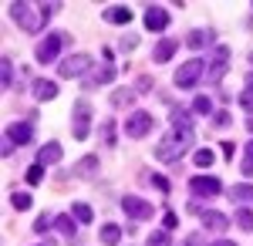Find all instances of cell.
Masks as SVG:
<instances>
[{"label":"cell","mask_w":253,"mask_h":246,"mask_svg":"<svg viewBox=\"0 0 253 246\" xmlns=\"http://www.w3.org/2000/svg\"><path fill=\"white\" fill-rule=\"evenodd\" d=\"M71 216H75L78 223H91V219H95V212H91L88 203H75V206H71Z\"/></svg>","instance_id":"cell-28"},{"label":"cell","mask_w":253,"mask_h":246,"mask_svg":"<svg viewBox=\"0 0 253 246\" xmlns=\"http://www.w3.org/2000/svg\"><path fill=\"white\" fill-rule=\"evenodd\" d=\"M226 68H230V47H223V44H219V47H210V68H206V78L216 84L219 78L226 75Z\"/></svg>","instance_id":"cell-6"},{"label":"cell","mask_w":253,"mask_h":246,"mask_svg":"<svg viewBox=\"0 0 253 246\" xmlns=\"http://www.w3.org/2000/svg\"><path fill=\"white\" fill-rule=\"evenodd\" d=\"M203 226L210 229L213 236H223V233L230 229V219H226L223 212H213V209H210V212H203Z\"/></svg>","instance_id":"cell-14"},{"label":"cell","mask_w":253,"mask_h":246,"mask_svg":"<svg viewBox=\"0 0 253 246\" xmlns=\"http://www.w3.org/2000/svg\"><path fill=\"white\" fill-rule=\"evenodd\" d=\"M149 186H156L159 192H169V179H162V175H149Z\"/></svg>","instance_id":"cell-38"},{"label":"cell","mask_w":253,"mask_h":246,"mask_svg":"<svg viewBox=\"0 0 253 246\" xmlns=\"http://www.w3.org/2000/svg\"><path fill=\"white\" fill-rule=\"evenodd\" d=\"M210 44H216L213 27H199V31H189V34H186V47H193V51H206Z\"/></svg>","instance_id":"cell-12"},{"label":"cell","mask_w":253,"mask_h":246,"mask_svg":"<svg viewBox=\"0 0 253 246\" xmlns=\"http://www.w3.org/2000/svg\"><path fill=\"white\" fill-rule=\"evenodd\" d=\"M243 91H253V71L247 75V88H243Z\"/></svg>","instance_id":"cell-46"},{"label":"cell","mask_w":253,"mask_h":246,"mask_svg":"<svg viewBox=\"0 0 253 246\" xmlns=\"http://www.w3.org/2000/svg\"><path fill=\"white\" fill-rule=\"evenodd\" d=\"M14 149H17V145H14L10 138H3V155H14Z\"/></svg>","instance_id":"cell-43"},{"label":"cell","mask_w":253,"mask_h":246,"mask_svg":"<svg viewBox=\"0 0 253 246\" xmlns=\"http://www.w3.org/2000/svg\"><path fill=\"white\" fill-rule=\"evenodd\" d=\"M193 162L199 165V169H210L216 162V152L213 149H196V155H193Z\"/></svg>","instance_id":"cell-26"},{"label":"cell","mask_w":253,"mask_h":246,"mask_svg":"<svg viewBox=\"0 0 253 246\" xmlns=\"http://www.w3.org/2000/svg\"><path fill=\"white\" fill-rule=\"evenodd\" d=\"M0 84H3V88H10V84H14V61H10V57H3V61H0Z\"/></svg>","instance_id":"cell-27"},{"label":"cell","mask_w":253,"mask_h":246,"mask_svg":"<svg viewBox=\"0 0 253 246\" xmlns=\"http://www.w3.org/2000/svg\"><path fill=\"white\" fill-rule=\"evenodd\" d=\"M118 240H122V229H118L115 223H105V226H101V243L105 246H118Z\"/></svg>","instance_id":"cell-24"},{"label":"cell","mask_w":253,"mask_h":246,"mask_svg":"<svg viewBox=\"0 0 253 246\" xmlns=\"http://www.w3.org/2000/svg\"><path fill=\"white\" fill-rule=\"evenodd\" d=\"M213 112V101H210V98L206 95H199V98H193V115H203V118H206V115Z\"/></svg>","instance_id":"cell-30"},{"label":"cell","mask_w":253,"mask_h":246,"mask_svg":"<svg viewBox=\"0 0 253 246\" xmlns=\"http://www.w3.org/2000/svg\"><path fill=\"white\" fill-rule=\"evenodd\" d=\"M152 88V78H138V91H149Z\"/></svg>","instance_id":"cell-42"},{"label":"cell","mask_w":253,"mask_h":246,"mask_svg":"<svg viewBox=\"0 0 253 246\" xmlns=\"http://www.w3.org/2000/svg\"><path fill=\"white\" fill-rule=\"evenodd\" d=\"M166 27H169V14H166V7L149 3V7H145V31L159 34V31H166Z\"/></svg>","instance_id":"cell-11"},{"label":"cell","mask_w":253,"mask_h":246,"mask_svg":"<svg viewBox=\"0 0 253 246\" xmlns=\"http://www.w3.org/2000/svg\"><path fill=\"white\" fill-rule=\"evenodd\" d=\"M213 125H219V128H230V112H216V115H213Z\"/></svg>","instance_id":"cell-39"},{"label":"cell","mask_w":253,"mask_h":246,"mask_svg":"<svg viewBox=\"0 0 253 246\" xmlns=\"http://www.w3.org/2000/svg\"><path fill=\"white\" fill-rule=\"evenodd\" d=\"M189 145H193V128H175V125H172L169 132L162 135V142L156 145V159H159V162H166V165H172Z\"/></svg>","instance_id":"cell-2"},{"label":"cell","mask_w":253,"mask_h":246,"mask_svg":"<svg viewBox=\"0 0 253 246\" xmlns=\"http://www.w3.org/2000/svg\"><path fill=\"white\" fill-rule=\"evenodd\" d=\"M132 101H135V91H132V88H115V91H112V105H115V108H128Z\"/></svg>","instance_id":"cell-23"},{"label":"cell","mask_w":253,"mask_h":246,"mask_svg":"<svg viewBox=\"0 0 253 246\" xmlns=\"http://www.w3.org/2000/svg\"><path fill=\"white\" fill-rule=\"evenodd\" d=\"M115 122H112V118H105V122H101V142H105V145H115Z\"/></svg>","instance_id":"cell-31"},{"label":"cell","mask_w":253,"mask_h":246,"mask_svg":"<svg viewBox=\"0 0 253 246\" xmlns=\"http://www.w3.org/2000/svg\"><path fill=\"white\" fill-rule=\"evenodd\" d=\"M250 61H253V54H250Z\"/></svg>","instance_id":"cell-49"},{"label":"cell","mask_w":253,"mask_h":246,"mask_svg":"<svg viewBox=\"0 0 253 246\" xmlns=\"http://www.w3.org/2000/svg\"><path fill=\"white\" fill-rule=\"evenodd\" d=\"M175 47H179V44H175V41L162 38V41H159V44H156V47H152V61H156V64H166V61H172Z\"/></svg>","instance_id":"cell-17"},{"label":"cell","mask_w":253,"mask_h":246,"mask_svg":"<svg viewBox=\"0 0 253 246\" xmlns=\"http://www.w3.org/2000/svg\"><path fill=\"white\" fill-rule=\"evenodd\" d=\"M236 226L253 233V209H236Z\"/></svg>","instance_id":"cell-29"},{"label":"cell","mask_w":253,"mask_h":246,"mask_svg":"<svg viewBox=\"0 0 253 246\" xmlns=\"http://www.w3.org/2000/svg\"><path fill=\"white\" fill-rule=\"evenodd\" d=\"M41 179H44V165H38V162H34V165L27 169V182H41Z\"/></svg>","instance_id":"cell-35"},{"label":"cell","mask_w":253,"mask_h":246,"mask_svg":"<svg viewBox=\"0 0 253 246\" xmlns=\"http://www.w3.org/2000/svg\"><path fill=\"white\" fill-rule=\"evenodd\" d=\"M54 229H58L61 236H68V243H78V240H81V236H78V226H75V216H68V212L54 219Z\"/></svg>","instance_id":"cell-15"},{"label":"cell","mask_w":253,"mask_h":246,"mask_svg":"<svg viewBox=\"0 0 253 246\" xmlns=\"http://www.w3.org/2000/svg\"><path fill=\"white\" fill-rule=\"evenodd\" d=\"M88 71H91V57H88V54H71V57H64V61L58 64V75L61 78H71V81H75V78L84 81Z\"/></svg>","instance_id":"cell-4"},{"label":"cell","mask_w":253,"mask_h":246,"mask_svg":"<svg viewBox=\"0 0 253 246\" xmlns=\"http://www.w3.org/2000/svg\"><path fill=\"white\" fill-rule=\"evenodd\" d=\"M115 75H118L115 68H112V64H105L101 71H95L91 78H84L81 84H84V88H98V84H112V81H115Z\"/></svg>","instance_id":"cell-18"},{"label":"cell","mask_w":253,"mask_h":246,"mask_svg":"<svg viewBox=\"0 0 253 246\" xmlns=\"http://www.w3.org/2000/svg\"><path fill=\"white\" fill-rule=\"evenodd\" d=\"M71 135L84 142L91 135V105L88 101H75V118H71Z\"/></svg>","instance_id":"cell-5"},{"label":"cell","mask_w":253,"mask_h":246,"mask_svg":"<svg viewBox=\"0 0 253 246\" xmlns=\"http://www.w3.org/2000/svg\"><path fill=\"white\" fill-rule=\"evenodd\" d=\"M101 17L108 20V24H128V20H132V10H128V7H105Z\"/></svg>","instance_id":"cell-22"},{"label":"cell","mask_w":253,"mask_h":246,"mask_svg":"<svg viewBox=\"0 0 253 246\" xmlns=\"http://www.w3.org/2000/svg\"><path fill=\"white\" fill-rule=\"evenodd\" d=\"M172 125L175 128H193V112H186V108H172Z\"/></svg>","instance_id":"cell-25"},{"label":"cell","mask_w":253,"mask_h":246,"mask_svg":"<svg viewBox=\"0 0 253 246\" xmlns=\"http://www.w3.org/2000/svg\"><path fill=\"white\" fill-rule=\"evenodd\" d=\"M122 212H125L128 219H152V216H156V206L145 203V199H138V196H125V199H122Z\"/></svg>","instance_id":"cell-8"},{"label":"cell","mask_w":253,"mask_h":246,"mask_svg":"<svg viewBox=\"0 0 253 246\" xmlns=\"http://www.w3.org/2000/svg\"><path fill=\"white\" fill-rule=\"evenodd\" d=\"M175 223H179L175 212H166V216H162V226H166V229H175Z\"/></svg>","instance_id":"cell-41"},{"label":"cell","mask_w":253,"mask_h":246,"mask_svg":"<svg viewBox=\"0 0 253 246\" xmlns=\"http://www.w3.org/2000/svg\"><path fill=\"white\" fill-rule=\"evenodd\" d=\"M226 196H230L233 203H253V186L250 182H236V186L226 189Z\"/></svg>","instance_id":"cell-20"},{"label":"cell","mask_w":253,"mask_h":246,"mask_svg":"<svg viewBox=\"0 0 253 246\" xmlns=\"http://www.w3.org/2000/svg\"><path fill=\"white\" fill-rule=\"evenodd\" d=\"M203 71H206V64H203V61H199V57H193V61H186V64H182V68H179V71H175V88H196V84H199V81H203Z\"/></svg>","instance_id":"cell-3"},{"label":"cell","mask_w":253,"mask_h":246,"mask_svg":"<svg viewBox=\"0 0 253 246\" xmlns=\"http://www.w3.org/2000/svg\"><path fill=\"white\" fill-rule=\"evenodd\" d=\"M118 47H122V51H125V54H132V51H135V47H138V34H125V38H122V44H118Z\"/></svg>","instance_id":"cell-34"},{"label":"cell","mask_w":253,"mask_h":246,"mask_svg":"<svg viewBox=\"0 0 253 246\" xmlns=\"http://www.w3.org/2000/svg\"><path fill=\"white\" fill-rule=\"evenodd\" d=\"M51 226H54V219H47V216H38L34 219V233H47Z\"/></svg>","instance_id":"cell-36"},{"label":"cell","mask_w":253,"mask_h":246,"mask_svg":"<svg viewBox=\"0 0 253 246\" xmlns=\"http://www.w3.org/2000/svg\"><path fill=\"white\" fill-rule=\"evenodd\" d=\"M61 44H64V34H47V38L34 47V57H38L41 64H54L58 54H61Z\"/></svg>","instance_id":"cell-7"},{"label":"cell","mask_w":253,"mask_h":246,"mask_svg":"<svg viewBox=\"0 0 253 246\" xmlns=\"http://www.w3.org/2000/svg\"><path fill=\"white\" fill-rule=\"evenodd\" d=\"M240 105H243V112L253 115V91H243V95H240Z\"/></svg>","instance_id":"cell-40"},{"label":"cell","mask_w":253,"mask_h":246,"mask_svg":"<svg viewBox=\"0 0 253 246\" xmlns=\"http://www.w3.org/2000/svg\"><path fill=\"white\" fill-rule=\"evenodd\" d=\"M189 189H193L196 196H203V199H213V196L223 192V182H219L216 175H196V179H189Z\"/></svg>","instance_id":"cell-9"},{"label":"cell","mask_w":253,"mask_h":246,"mask_svg":"<svg viewBox=\"0 0 253 246\" xmlns=\"http://www.w3.org/2000/svg\"><path fill=\"white\" fill-rule=\"evenodd\" d=\"M149 128H152V115L149 112H135L125 122V135H128V138H145Z\"/></svg>","instance_id":"cell-10"},{"label":"cell","mask_w":253,"mask_h":246,"mask_svg":"<svg viewBox=\"0 0 253 246\" xmlns=\"http://www.w3.org/2000/svg\"><path fill=\"white\" fill-rule=\"evenodd\" d=\"M61 3H10V17L17 20V27L20 31H27V34H38V31H44V20L51 17L54 10H58Z\"/></svg>","instance_id":"cell-1"},{"label":"cell","mask_w":253,"mask_h":246,"mask_svg":"<svg viewBox=\"0 0 253 246\" xmlns=\"http://www.w3.org/2000/svg\"><path fill=\"white\" fill-rule=\"evenodd\" d=\"M240 169H243V175H253V162H250V159H247V162H243Z\"/></svg>","instance_id":"cell-44"},{"label":"cell","mask_w":253,"mask_h":246,"mask_svg":"<svg viewBox=\"0 0 253 246\" xmlns=\"http://www.w3.org/2000/svg\"><path fill=\"white\" fill-rule=\"evenodd\" d=\"M31 203H34V199H31V192H14V196H10V206L20 209V212H24V209H31Z\"/></svg>","instance_id":"cell-32"},{"label":"cell","mask_w":253,"mask_h":246,"mask_svg":"<svg viewBox=\"0 0 253 246\" xmlns=\"http://www.w3.org/2000/svg\"><path fill=\"white\" fill-rule=\"evenodd\" d=\"M61 162V145L58 142H47V145H41V152H38V165H58Z\"/></svg>","instance_id":"cell-16"},{"label":"cell","mask_w":253,"mask_h":246,"mask_svg":"<svg viewBox=\"0 0 253 246\" xmlns=\"http://www.w3.org/2000/svg\"><path fill=\"white\" fill-rule=\"evenodd\" d=\"M7 138H10L14 145H27V142L34 138V128H31V122H14V125H7Z\"/></svg>","instance_id":"cell-13"},{"label":"cell","mask_w":253,"mask_h":246,"mask_svg":"<svg viewBox=\"0 0 253 246\" xmlns=\"http://www.w3.org/2000/svg\"><path fill=\"white\" fill-rule=\"evenodd\" d=\"M243 155H247V159H250V162H253V138H250V142H247V149H243Z\"/></svg>","instance_id":"cell-45"},{"label":"cell","mask_w":253,"mask_h":246,"mask_svg":"<svg viewBox=\"0 0 253 246\" xmlns=\"http://www.w3.org/2000/svg\"><path fill=\"white\" fill-rule=\"evenodd\" d=\"M213 246H236V243H233V240H216Z\"/></svg>","instance_id":"cell-47"},{"label":"cell","mask_w":253,"mask_h":246,"mask_svg":"<svg viewBox=\"0 0 253 246\" xmlns=\"http://www.w3.org/2000/svg\"><path fill=\"white\" fill-rule=\"evenodd\" d=\"M186 246H213L203 233H189V240H186Z\"/></svg>","instance_id":"cell-37"},{"label":"cell","mask_w":253,"mask_h":246,"mask_svg":"<svg viewBox=\"0 0 253 246\" xmlns=\"http://www.w3.org/2000/svg\"><path fill=\"white\" fill-rule=\"evenodd\" d=\"M145 246H169V229H156V233H149Z\"/></svg>","instance_id":"cell-33"},{"label":"cell","mask_w":253,"mask_h":246,"mask_svg":"<svg viewBox=\"0 0 253 246\" xmlns=\"http://www.w3.org/2000/svg\"><path fill=\"white\" fill-rule=\"evenodd\" d=\"M101 165V155H84L81 162H75V175H95Z\"/></svg>","instance_id":"cell-21"},{"label":"cell","mask_w":253,"mask_h":246,"mask_svg":"<svg viewBox=\"0 0 253 246\" xmlns=\"http://www.w3.org/2000/svg\"><path fill=\"white\" fill-rule=\"evenodd\" d=\"M247 128H250V132H253V115H250V122H247Z\"/></svg>","instance_id":"cell-48"},{"label":"cell","mask_w":253,"mask_h":246,"mask_svg":"<svg viewBox=\"0 0 253 246\" xmlns=\"http://www.w3.org/2000/svg\"><path fill=\"white\" fill-rule=\"evenodd\" d=\"M34 98H38V101H54V98H58V84L47 81V78L34 81Z\"/></svg>","instance_id":"cell-19"}]
</instances>
